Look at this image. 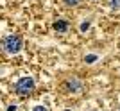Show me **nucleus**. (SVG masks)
<instances>
[{"label": "nucleus", "instance_id": "1", "mask_svg": "<svg viewBox=\"0 0 120 111\" xmlns=\"http://www.w3.org/2000/svg\"><path fill=\"white\" fill-rule=\"evenodd\" d=\"M2 47H4V50L7 52V54H18V52L22 50V38L20 36H7V38H4V41H2Z\"/></svg>", "mask_w": 120, "mask_h": 111}, {"label": "nucleus", "instance_id": "2", "mask_svg": "<svg viewBox=\"0 0 120 111\" xmlns=\"http://www.w3.org/2000/svg\"><path fill=\"white\" fill-rule=\"evenodd\" d=\"M15 90H16V93H20V95H29L30 91L34 90V79H32V77H22L20 81L16 82Z\"/></svg>", "mask_w": 120, "mask_h": 111}, {"label": "nucleus", "instance_id": "3", "mask_svg": "<svg viewBox=\"0 0 120 111\" xmlns=\"http://www.w3.org/2000/svg\"><path fill=\"white\" fill-rule=\"evenodd\" d=\"M66 88H68V91H81L82 90V84L77 79H70V81L66 82Z\"/></svg>", "mask_w": 120, "mask_h": 111}, {"label": "nucleus", "instance_id": "4", "mask_svg": "<svg viewBox=\"0 0 120 111\" xmlns=\"http://www.w3.org/2000/svg\"><path fill=\"white\" fill-rule=\"evenodd\" d=\"M52 27H54V30H57V32H66V30H68V23H66L65 20H57Z\"/></svg>", "mask_w": 120, "mask_h": 111}, {"label": "nucleus", "instance_id": "5", "mask_svg": "<svg viewBox=\"0 0 120 111\" xmlns=\"http://www.w3.org/2000/svg\"><path fill=\"white\" fill-rule=\"evenodd\" d=\"M108 4H109L111 9H120V0H109Z\"/></svg>", "mask_w": 120, "mask_h": 111}, {"label": "nucleus", "instance_id": "6", "mask_svg": "<svg viewBox=\"0 0 120 111\" xmlns=\"http://www.w3.org/2000/svg\"><path fill=\"white\" fill-rule=\"evenodd\" d=\"M84 61H86V63H95V61H97V56L95 54H90V56H86V57H84Z\"/></svg>", "mask_w": 120, "mask_h": 111}, {"label": "nucleus", "instance_id": "7", "mask_svg": "<svg viewBox=\"0 0 120 111\" xmlns=\"http://www.w3.org/2000/svg\"><path fill=\"white\" fill-rule=\"evenodd\" d=\"M88 29H90V22H82L81 23V32H86Z\"/></svg>", "mask_w": 120, "mask_h": 111}, {"label": "nucleus", "instance_id": "8", "mask_svg": "<svg viewBox=\"0 0 120 111\" xmlns=\"http://www.w3.org/2000/svg\"><path fill=\"white\" fill-rule=\"evenodd\" d=\"M79 2H81V0H65V4H66V5H77Z\"/></svg>", "mask_w": 120, "mask_h": 111}, {"label": "nucleus", "instance_id": "9", "mask_svg": "<svg viewBox=\"0 0 120 111\" xmlns=\"http://www.w3.org/2000/svg\"><path fill=\"white\" fill-rule=\"evenodd\" d=\"M32 111H49V109H47L45 106H36V107H34Z\"/></svg>", "mask_w": 120, "mask_h": 111}, {"label": "nucleus", "instance_id": "10", "mask_svg": "<svg viewBox=\"0 0 120 111\" xmlns=\"http://www.w3.org/2000/svg\"><path fill=\"white\" fill-rule=\"evenodd\" d=\"M7 111H16V106H9V107H7Z\"/></svg>", "mask_w": 120, "mask_h": 111}]
</instances>
